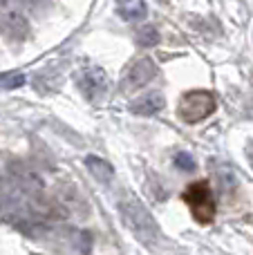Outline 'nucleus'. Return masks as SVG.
Wrapping results in <instances>:
<instances>
[{
  "label": "nucleus",
  "instance_id": "1",
  "mask_svg": "<svg viewBox=\"0 0 253 255\" xmlns=\"http://www.w3.org/2000/svg\"><path fill=\"white\" fill-rule=\"evenodd\" d=\"M119 213L124 224L128 226V231L146 247H152V244L159 242V224L157 220L150 215L146 206H143L139 199L134 197H126L119 202Z\"/></svg>",
  "mask_w": 253,
  "mask_h": 255
},
{
  "label": "nucleus",
  "instance_id": "2",
  "mask_svg": "<svg viewBox=\"0 0 253 255\" xmlns=\"http://www.w3.org/2000/svg\"><path fill=\"white\" fill-rule=\"evenodd\" d=\"M215 108H218V101L209 90H193L182 97L177 115L184 124H200L213 115Z\"/></svg>",
  "mask_w": 253,
  "mask_h": 255
},
{
  "label": "nucleus",
  "instance_id": "3",
  "mask_svg": "<svg viewBox=\"0 0 253 255\" xmlns=\"http://www.w3.org/2000/svg\"><path fill=\"white\" fill-rule=\"evenodd\" d=\"M184 202L191 206V213L200 224H211L215 220V199L206 181H195L184 190Z\"/></svg>",
  "mask_w": 253,
  "mask_h": 255
},
{
  "label": "nucleus",
  "instance_id": "4",
  "mask_svg": "<svg viewBox=\"0 0 253 255\" xmlns=\"http://www.w3.org/2000/svg\"><path fill=\"white\" fill-rule=\"evenodd\" d=\"M76 88L81 90L88 101L97 103L106 97L108 92V76L101 67L97 65H90V67H83V70L76 74Z\"/></svg>",
  "mask_w": 253,
  "mask_h": 255
},
{
  "label": "nucleus",
  "instance_id": "5",
  "mask_svg": "<svg viewBox=\"0 0 253 255\" xmlns=\"http://www.w3.org/2000/svg\"><path fill=\"white\" fill-rule=\"evenodd\" d=\"M0 34L11 40H25L29 34V22L20 9L7 7L0 13Z\"/></svg>",
  "mask_w": 253,
  "mask_h": 255
},
{
  "label": "nucleus",
  "instance_id": "6",
  "mask_svg": "<svg viewBox=\"0 0 253 255\" xmlns=\"http://www.w3.org/2000/svg\"><path fill=\"white\" fill-rule=\"evenodd\" d=\"M157 76V65L152 58H139L130 65V70L126 72L124 79V90H139L143 85H148Z\"/></svg>",
  "mask_w": 253,
  "mask_h": 255
},
{
  "label": "nucleus",
  "instance_id": "7",
  "mask_svg": "<svg viewBox=\"0 0 253 255\" xmlns=\"http://www.w3.org/2000/svg\"><path fill=\"white\" fill-rule=\"evenodd\" d=\"M164 106H166L164 94L148 92V94H143V97L134 99V101L130 103V112H132V115H139V117H152V115L164 110Z\"/></svg>",
  "mask_w": 253,
  "mask_h": 255
},
{
  "label": "nucleus",
  "instance_id": "8",
  "mask_svg": "<svg viewBox=\"0 0 253 255\" xmlns=\"http://www.w3.org/2000/svg\"><path fill=\"white\" fill-rule=\"evenodd\" d=\"M117 13L128 22H139L146 18L148 9L143 0H119L117 2Z\"/></svg>",
  "mask_w": 253,
  "mask_h": 255
},
{
  "label": "nucleus",
  "instance_id": "9",
  "mask_svg": "<svg viewBox=\"0 0 253 255\" xmlns=\"http://www.w3.org/2000/svg\"><path fill=\"white\" fill-rule=\"evenodd\" d=\"M85 166H88V170L92 172L94 179L101 181V184H110L112 177H115V168H112L110 163L106 161V159L97 157V154H90V157H85Z\"/></svg>",
  "mask_w": 253,
  "mask_h": 255
},
{
  "label": "nucleus",
  "instance_id": "10",
  "mask_svg": "<svg viewBox=\"0 0 253 255\" xmlns=\"http://www.w3.org/2000/svg\"><path fill=\"white\" fill-rule=\"evenodd\" d=\"M137 43L141 45V47H155V45L159 43V31H157V27L141 25L137 29Z\"/></svg>",
  "mask_w": 253,
  "mask_h": 255
},
{
  "label": "nucleus",
  "instance_id": "11",
  "mask_svg": "<svg viewBox=\"0 0 253 255\" xmlns=\"http://www.w3.org/2000/svg\"><path fill=\"white\" fill-rule=\"evenodd\" d=\"M25 83H27V79L22 72H7V74H0V88L2 90H16V88H22Z\"/></svg>",
  "mask_w": 253,
  "mask_h": 255
},
{
  "label": "nucleus",
  "instance_id": "12",
  "mask_svg": "<svg viewBox=\"0 0 253 255\" xmlns=\"http://www.w3.org/2000/svg\"><path fill=\"white\" fill-rule=\"evenodd\" d=\"M173 163H175V168H179L182 172H193L197 168V161L193 159V154H188V152H177L173 157Z\"/></svg>",
  "mask_w": 253,
  "mask_h": 255
},
{
  "label": "nucleus",
  "instance_id": "13",
  "mask_svg": "<svg viewBox=\"0 0 253 255\" xmlns=\"http://www.w3.org/2000/svg\"><path fill=\"white\" fill-rule=\"evenodd\" d=\"M218 177H220V181H222V188L224 190H229V188H236V184H238V179H236V175H233V170L231 168H220V172H218Z\"/></svg>",
  "mask_w": 253,
  "mask_h": 255
},
{
  "label": "nucleus",
  "instance_id": "14",
  "mask_svg": "<svg viewBox=\"0 0 253 255\" xmlns=\"http://www.w3.org/2000/svg\"><path fill=\"white\" fill-rule=\"evenodd\" d=\"M76 247H79V251L83 255L90 253V249H92V235L88 233V231H79V238H76Z\"/></svg>",
  "mask_w": 253,
  "mask_h": 255
},
{
  "label": "nucleus",
  "instance_id": "15",
  "mask_svg": "<svg viewBox=\"0 0 253 255\" xmlns=\"http://www.w3.org/2000/svg\"><path fill=\"white\" fill-rule=\"evenodd\" d=\"M247 157H249V163H251V168H253V141L247 145Z\"/></svg>",
  "mask_w": 253,
  "mask_h": 255
},
{
  "label": "nucleus",
  "instance_id": "16",
  "mask_svg": "<svg viewBox=\"0 0 253 255\" xmlns=\"http://www.w3.org/2000/svg\"><path fill=\"white\" fill-rule=\"evenodd\" d=\"M13 2H16V0H0V9H7V7H11Z\"/></svg>",
  "mask_w": 253,
  "mask_h": 255
}]
</instances>
